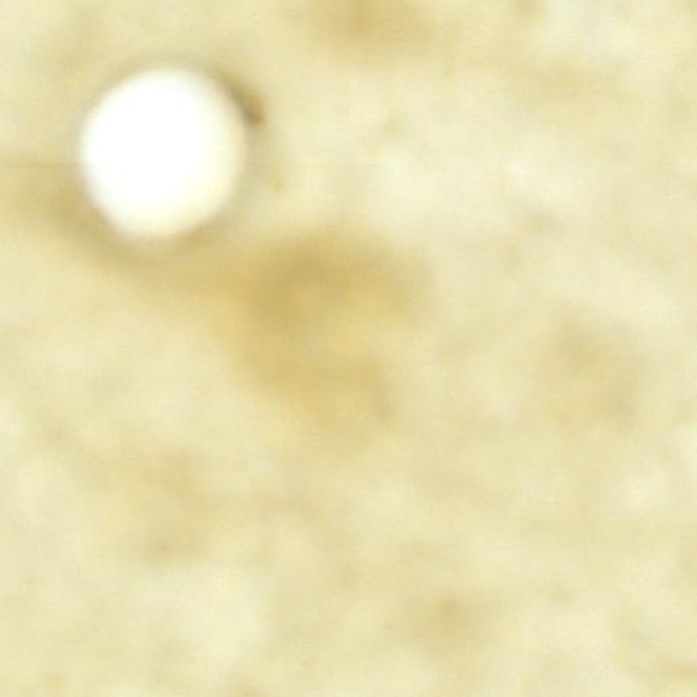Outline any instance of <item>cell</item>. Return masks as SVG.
Wrapping results in <instances>:
<instances>
[{"label":"cell","mask_w":697,"mask_h":697,"mask_svg":"<svg viewBox=\"0 0 697 697\" xmlns=\"http://www.w3.org/2000/svg\"><path fill=\"white\" fill-rule=\"evenodd\" d=\"M86 180L116 224L139 233L192 225L221 203L235 173L209 158L180 154L148 118L109 100L89 120L82 143Z\"/></svg>","instance_id":"obj_1"}]
</instances>
